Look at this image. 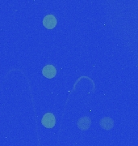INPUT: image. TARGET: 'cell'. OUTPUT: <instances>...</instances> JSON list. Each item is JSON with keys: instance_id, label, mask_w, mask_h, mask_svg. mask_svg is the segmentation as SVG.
I'll return each mask as SVG.
<instances>
[{"instance_id": "cell-1", "label": "cell", "mask_w": 138, "mask_h": 146, "mask_svg": "<svg viewBox=\"0 0 138 146\" xmlns=\"http://www.w3.org/2000/svg\"><path fill=\"white\" fill-rule=\"evenodd\" d=\"M42 124L44 127H45L47 128H52L55 125L56 120H55V117L54 115L51 114V113H47L44 115V117L42 118V121H41Z\"/></svg>"}, {"instance_id": "cell-2", "label": "cell", "mask_w": 138, "mask_h": 146, "mask_svg": "<svg viewBox=\"0 0 138 146\" xmlns=\"http://www.w3.org/2000/svg\"><path fill=\"white\" fill-rule=\"evenodd\" d=\"M43 25L48 29H52L54 27L56 26L57 25V20L53 15H48L46 16L44 20H43Z\"/></svg>"}, {"instance_id": "cell-3", "label": "cell", "mask_w": 138, "mask_h": 146, "mask_svg": "<svg viewBox=\"0 0 138 146\" xmlns=\"http://www.w3.org/2000/svg\"><path fill=\"white\" fill-rule=\"evenodd\" d=\"M43 76H45L46 78L52 79L56 76V69L53 65H47L43 68Z\"/></svg>"}, {"instance_id": "cell-4", "label": "cell", "mask_w": 138, "mask_h": 146, "mask_svg": "<svg viewBox=\"0 0 138 146\" xmlns=\"http://www.w3.org/2000/svg\"><path fill=\"white\" fill-rule=\"evenodd\" d=\"M90 124H91V120L89 118L87 117H83L82 119L78 120V126L80 129L82 130H86L89 127H90Z\"/></svg>"}, {"instance_id": "cell-5", "label": "cell", "mask_w": 138, "mask_h": 146, "mask_svg": "<svg viewBox=\"0 0 138 146\" xmlns=\"http://www.w3.org/2000/svg\"><path fill=\"white\" fill-rule=\"evenodd\" d=\"M100 125L102 127V128L109 130L113 126V121L110 118H104L101 120L100 122Z\"/></svg>"}]
</instances>
